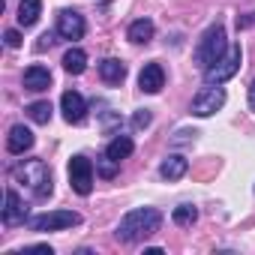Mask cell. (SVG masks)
Masks as SVG:
<instances>
[{
    "instance_id": "obj_26",
    "label": "cell",
    "mask_w": 255,
    "mask_h": 255,
    "mask_svg": "<svg viewBox=\"0 0 255 255\" xmlns=\"http://www.w3.org/2000/svg\"><path fill=\"white\" fill-rule=\"evenodd\" d=\"M249 108H252V111H255V81H252V84H249Z\"/></svg>"
},
{
    "instance_id": "obj_20",
    "label": "cell",
    "mask_w": 255,
    "mask_h": 255,
    "mask_svg": "<svg viewBox=\"0 0 255 255\" xmlns=\"http://www.w3.org/2000/svg\"><path fill=\"white\" fill-rule=\"evenodd\" d=\"M51 111H54V108H51V102H45V99L27 105V114H30L33 123H48V120H51Z\"/></svg>"
},
{
    "instance_id": "obj_9",
    "label": "cell",
    "mask_w": 255,
    "mask_h": 255,
    "mask_svg": "<svg viewBox=\"0 0 255 255\" xmlns=\"http://www.w3.org/2000/svg\"><path fill=\"white\" fill-rule=\"evenodd\" d=\"M60 111H63V120H66V123H84V117H87V102H84L81 93L66 90V93L60 96Z\"/></svg>"
},
{
    "instance_id": "obj_13",
    "label": "cell",
    "mask_w": 255,
    "mask_h": 255,
    "mask_svg": "<svg viewBox=\"0 0 255 255\" xmlns=\"http://www.w3.org/2000/svg\"><path fill=\"white\" fill-rule=\"evenodd\" d=\"M33 147V132L27 129V126H12V129H9V138H6V150L9 153H24V150H30Z\"/></svg>"
},
{
    "instance_id": "obj_18",
    "label": "cell",
    "mask_w": 255,
    "mask_h": 255,
    "mask_svg": "<svg viewBox=\"0 0 255 255\" xmlns=\"http://www.w3.org/2000/svg\"><path fill=\"white\" fill-rule=\"evenodd\" d=\"M129 39H132L135 45H147V42L153 39V21H150V18L132 21V24H129Z\"/></svg>"
},
{
    "instance_id": "obj_23",
    "label": "cell",
    "mask_w": 255,
    "mask_h": 255,
    "mask_svg": "<svg viewBox=\"0 0 255 255\" xmlns=\"http://www.w3.org/2000/svg\"><path fill=\"white\" fill-rule=\"evenodd\" d=\"M150 120H153V114H150L147 108H141V111H135V114H132V126H135V129H147Z\"/></svg>"
},
{
    "instance_id": "obj_22",
    "label": "cell",
    "mask_w": 255,
    "mask_h": 255,
    "mask_svg": "<svg viewBox=\"0 0 255 255\" xmlns=\"http://www.w3.org/2000/svg\"><path fill=\"white\" fill-rule=\"evenodd\" d=\"M117 165H120V162L111 159L108 153H102V156L96 159V171H99V177H105V180H111V177L117 174Z\"/></svg>"
},
{
    "instance_id": "obj_6",
    "label": "cell",
    "mask_w": 255,
    "mask_h": 255,
    "mask_svg": "<svg viewBox=\"0 0 255 255\" xmlns=\"http://www.w3.org/2000/svg\"><path fill=\"white\" fill-rule=\"evenodd\" d=\"M222 105H225V90H222L219 84H216V87L207 84L204 90H198V93L192 96V108H189V111H192L195 117H210V114H216Z\"/></svg>"
},
{
    "instance_id": "obj_7",
    "label": "cell",
    "mask_w": 255,
    "mask_h": 255,
    "mask_svg": "<svg viewBox=\"0 0 255 255\" xmlns=\"http://www.w3.org/2000/svg\"><path fill=\"white\" fill-rule=\"evenodd\" d=\"M69 186L78 195H90L93 192V162L87 156H72L69 159Z\"/></svg>"
},
{
    "instance_id": "obj_14",
    "label": "cell",
    "mask_w": 255,
    "mask_h": 255,
    "mask_svg": "<svg viewBox=\"0 0 255 255\" xmlns=\"http://www.w3.org/2000/svg\"><path fill=\"white\" fill-rule=\"evenodd\" d=\"M186 171H189V162H186L183 156H177V153L165 156L162 165H159V177H162V180H180Z\"/></svg>"
},
{
    "instance_id": "obj_21",
    "label": "cell",
    "mask_w": 255,
    "mask_h": 255,
    "mask_svg": "<svg viewBox=\"0 0 255 255\" xmlns=\"http://www.w3.org/2000/svg\"><path fill=\"white\" fill-rule=\"evenodd\" d=\"M171 219H174L177 225H192V222L198 219V210H195L192 204H180V207H174Z\"/></svg>"
},
{
    "instance_id": "obj_1",
    "label": "cell",
    "mask_w": 255,
    "mask_h": 255,
    "mask_svg": "<svg viewBox=\"0 0 255 255\" xmlns=\"http://www.w3.org/2000/svg\"><path fill=\"white\" fill-rule=\"evenodd\" d=\"M159 225H162V213L156 207H135V210H129V213L120 219L117 240L120 243H138V240L156 234Z\"/></svg>"
},
{
    "instance_id": "obj_19",
    "label": "cell",
    "mask_w": 255,
    "mask_h": 255,
    "mask_svg": "<svg viewBox=\"0 0 255 255\" xmlns=\"http://www.w3.org/2000/svg\"><path fill=\"white\" fill-rule=\"evenodd\" d=\"M63 69H66L69 75H81V72L87 69V54H84L81 48H69V51L63 54Z\"/></svg>"
},
{
    "instance_id": "obj_12",
    "label": "cell",
    "mask_w": 255,
    "mask_h": 255,
    "mask_svg": "<svg viewBox=\"0 0 255 255\" xmlns=\"http://www.w3.org/2000/svg\"><path fill=\"white\" fill-rule=\"evenodd\" d=\"M48 87H51V72H48L45 66L33 63V66H27V69H24V90L42 93V90H48Z\"/></svg>"
},
{
    "instance_id": "obj_2",
    "label": "cell",
    "mask_w": 255,
    "mask_h": 255,
    "mask_svg": "<svg viewBox=\"0 0 255 255\" xmlns=\"http://www.w3.org/2000/svg\"><path fill=\"white\" fill-rule=\"evenodd\" d=\"M228 51V39H225V27L222 24H210L195 48V66L198 69H210L216 60H222Z\"/></svg>"
},
{
    "instance_id": "obj_3",
    "label": "cell",
    "mask_w": 255,
    "mask_h": 255,
    "mask_svg": "<svg viewBox=\"0 0 255 255\" xmlns=\"http://www.w3.org/2000/svg\"><path fill=\"white\" fill-rule=\"evenodd\" d=\"M12 174H15V180L24 183L36 198H48L51 189H54V186H51V171H48V165H45L42 159H27V162L18 165Z\"/></svg>"
},
{
    "instance_id": "obj_16",
    "label": "cell",
    "mask_w": 255,
    "mask_h": 255,
    "mask_svg": "<svg viewBox=\"0 0 255 255\" xmlns=\"http://www.w3.org/2000/svg\"><path fill=\"white\" fill-rule=\"evenodd\" d=\"M39 12H42V0H21V6H18V24L21 27H33L39 21Z\"/></svg>"
},
{
    "instance_id": "obj_4",
    "label": "cell",
    "mask_w": 255,
    "mask_h": 255,
    "mask_svg": "<svg viewBox=\"0 0 255 255\" xmlns=\"http://www.w3.org/2000/svg\"><path fill=\"white\" fill-rule=\"evenodd\" d=\"M240 60H243L240 45H228L225 57H222V60H216L210 69H204V81H207V84H225L228 78H234V75H237Z\"/></svg>"
},
{
    "instance_id": "obj_17",
    "label": "cell",
    "mask_w": 255,
    "mask_h": 255,
    "mask_svg": "<svg viewBox=\"0 0 255 255\" xmlns=\"http://www.w3.org/2000/svg\"><path fill=\"white\" fill-rule=\"evenodd\" d=\"M132 150H135V144H132V138H129V135H117V138H111V141H108V147H105V153H108L111 159H117V162H120V159H126Z\"/></svg>"
},
{
    "instance_id": "obj_10",
    "label": "cell",
    "mask_w": 255,
    "mask_h": 255,
    "mask_svg": "<svg viewBox=\"0 0 255 255\" xmlns=\"http://www.w3.org/2000/svg\"><path fill=\"white\" fill-rule=\"evenodd\" d=\"M3 225L6 228H15V225H21L24 219H27V207H24V201L18 198V192L15 189H6V195H3Z\"/></svg>"
},
{
    "instance_id": "obj_11",
    "label": "cell",
    "mask_w": 255,
    "mask_h": 255,
    "mask_svg": "<svg viewBox=\"0 0 255 255\" xmlns=\"http://www.w3.org/2000/svg\"><path fill=\"white\" fill-rule=\"evenodd\" d=\"M138 87H141L144 93H159V90L165 87V72H162V66H159V63H147V66L138 72Z\"/></svg>"
},
{
    "instance_id": "obj_15",
    "label": "cell",
    "mask_w": 255,
    "mask_h": 255,
    "mask_svg": "<svg viewBox=\"0 0 255 255\" xmlns=\"http://www.w3.org/2000/svg\"><path fill=\"white\" fill-rule=\"evenodd\" d=\"M99 75H102V81H105V84H120V81L126 78V66H123L120 60L108 57V60H102V63H99Z\"/></svg>"
},
{
    "instance_id": "obj_25",
    "label": "cell",
    "mask_w": 255,
    "mask_h": 255,
    "mask_svg": "<svg viewBox=\"0 0 255 255\" xmlns=\"http://www.w3.org/2000/svg\"><path fill=\"white\" fill-rule=\"evenodd\" d=\"M6 45L9 48H18L21 45V33L18 30H6Z\"/></svg>"
},
{
    "instance_id": "obj_5",
    "label": "cell",
    "mask_w": 255,
    "mask_h": 255,
    "mask_svg": "<svg viewBox=\"0 0 255 255\" xmlns=\"http://www.w3.org/2000/svg\"><path fill=\"white\" fill-rule=\"evenodd\" d=\"M33 231H63V228H72L81 222V216L75 210H48V213H39L33 219H27Z\"/></svg>"
},
{
    "instance_id": "obj_24",
    "label": "cell",
    "mask_w": 255,
    "mask_h": 255,
    "mask_svg": "<svg viewBox=\"0 0 255 255\" xmlns=\"http://www.w3.org/2000/svg\"><path fill=\"white\" fill-rule=\"evenodd\" d=\"M195 135H198V132H195V129H192V132H189V129H180V132H177V135H174V144H186V141H192V138H195Z\"/></svg>"
},
{
    "instance_id": "obj_8",
    "label": "cell",
    "mask_w": 255,
    "mask_h": 255,
    "mask_svg": "<svg viewBox=\"0 0 255 255\" xmlns=\"http://www.w3.org/2000/svg\"><path fill=\"white\" fill-rule=\"evenodd\" d=\"M57 36H60V39H69V42L81 39V36H84V18H81L75 9H63V12L57 15Z\"/></svg>"
}]
</instances>
